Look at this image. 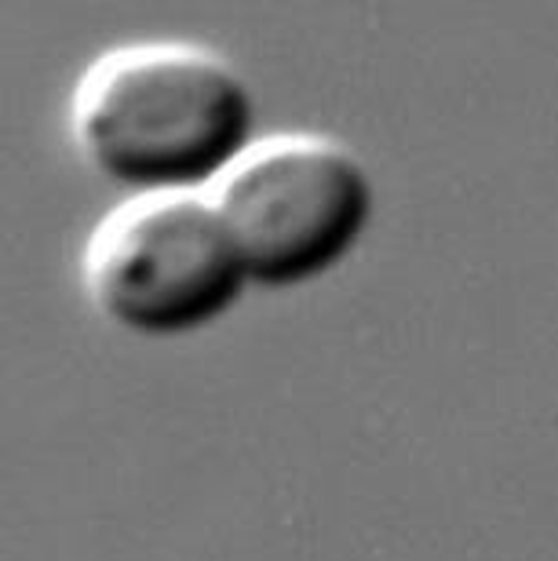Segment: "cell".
Here are the masks:
<instances>
[{
  "label": "cell",
  "mask_w": 558,
  "mask_h": 561,
  "mask_svg": "<svg viewBox=\"0 0 558 561\" xmlns=\"http://www.w3.org/2000/svg\"><path fill=\"white\" fill-rule=\"evenodd\" d=\"M77 150L132 197L212 194L252 150L255 95L223 55L180 41L106 51L70 103Z\"/></svg>",
  "instance_id": "cell-1"
},
{
  "label": "cell",
  "mask_w": 558,
  "mask_h": 561,
  "mask_svg": "<svg viewBox=\"0 0 558 561\" xmlns=\"http://www.w3.org/2000/svg\"><path fill=\"white\" fill-rule=\"evenodd\" d=\"M234 252L260 288H304L351 260L376 211L373 175L329 136L255 139L212 190Z\"/></svg>",
  "instance_id": "cell-2"
},
{
  "label": "cell",
  "mask_w": 558,
  "mask_h": 561,
  "mask_svg": "<svg viewBox=\"0 0 558 561\" xmlns=\"http://www.w3.org/2000/svg\"><path fill=\"white\" fill-rule=\"evenodd\" d=\"M99 318L139 340H183L238 307L249 274L208 194L128 197L84 249Z\"/></svg>",
  "instance_id": "cell-3"
}]
</instances>
